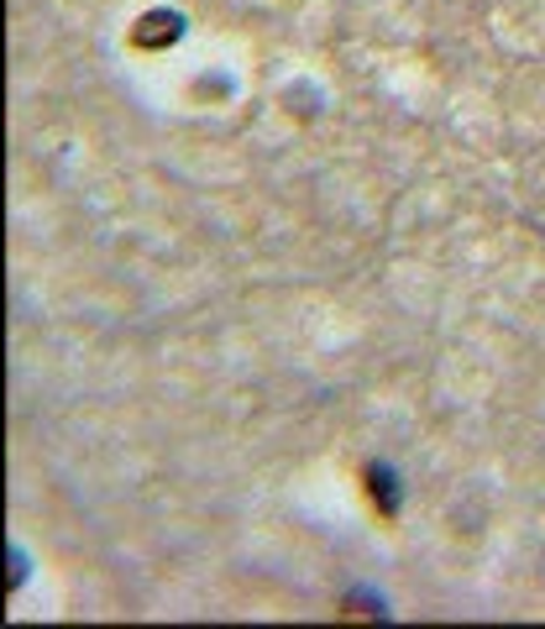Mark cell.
I'll use <instances>...</instances> for the list:
<instances>
[{
    "label": "cell",
    "instance_id": "6da1fadb",
    "mask_svg": "<svg viewBox=\"0 0 545 629\" xmlns=\"http://www.w3.org/2000/svg\"><path fill=\"white\" fill-rule=\"evenodd\" d=\"M179 32H184L179 11H147L143 26H137V43H143V48H163V43H173Z\"/></svg>",
    "mask_w": 545,
    "mask_h": 629
},
{
    "label": "cell",
    "instance_id": "7a4b0ae2",
    "mask_svg": "<svg viewBox=\"0 0 545 629\" xmlns=\"http://www.w3.org/2000/svg\"><path fill=\"white\" fill-rule=\"evenodd\" d=\"M388 483H394V478H388L383 467H373V493H378V504H383V508H394V488H388Z\"/></svg>",
    "mask_w": 545,
    "mask_h": 629
}]
</instances>
